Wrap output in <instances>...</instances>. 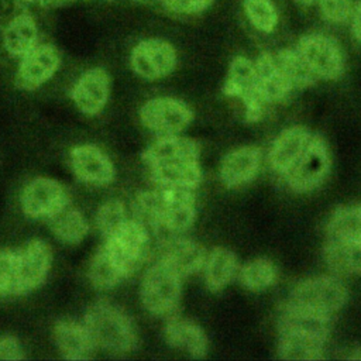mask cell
Returning <instances> with one entry per match:
<instances>
[{"label": "cell", "mask_w": 361, "mask_h": 361, "mask_svg": "<svg viewBox=\"0 0 361 361\" xmlns=\"http://www.w3.org/2000/svg\"><path fill=\"white\" fill-rule=\"evenodd\" d=\"M83 323L97 348L113 354L137 348L138 336L131 317L106 299H99L87 307Z\"/></svg>", "instance_id": "obj_1"}, {"label": "cell", "mask_w": 361, "mask_h": 361, "mask_svg": "<svg viewBox=\"0 0 361 361\" xmlns=\"http://www.w3.org/2000/svg\"><path fill=\"white\" fill-rule=\"evenodd\" d=\"M348 299L345 285L336 275H322L299 282L286 303L316 313L333 316L343 309Z\"/></svg>", "instance_id": "obj_2"}, {"label": "cell", "mask_w": 361, "mask_h": 361, "mask_svg": "<svg viewBox=\"0 0 361 361\" xmlns=\"http://www.w3.org/2000/svg\"><path fill=\"white\" fill-rule=\"evenodd\" d=\"M180 292L182 278L162 258L145 271L140 286L142 306L157 316L171 313L179 302Z\"/></svg>", "instance_id": "obj_3"}, {"label": "cell", "mask_w": 361, "mask_h": 361, "mask_svg": "<svg viewBox=\"0 0 361 361\" xmlns=\"http://www.w3.org/2000/svg\"><path fill=\"white\" fill-rule=\"evenodd\" d=\"M103 244L107 247L124 278H128L148 258L151 237L141 223L134 217H128L113 234L104 238Z\"/></svg>", "instance_id": "obj_4"}, {"label": "cell", "mask_w": 361, "mask_h": 361, "mask_svg": "<svg viewBox=\"0 0 361 361\" xmlns=\"http://www.w3.org/2000/svg\"><path fill=\"white\" fill-rule=\"evenodd\" d=\"M295 49L319 80H336L344 72V54L340 44L320 32H310L299 38Z\"/></svg>", "instance_id": "obj_5"}, {"label": "cell", "mask_w": 361, "mask_h": 361, "mask_svg": "<svg viewBox=\"0 0 361 361\" xmlns=\"http://www.w3.org/2000/svg\"><path fill=\"white\" fill-rule=\"evenodd\" d=\"M330 152L323 137L310 135L303 152L285 173L289 189L306 193L320 186L330 169Z\"/></svg>", "instance_id": "obj_6"}, {"label": "cell", "mask_w": 361, "mask_h": 361, "mask_svg": "<svg viewBox=\"0 0 361 361\" xmlns=\"http://www.w3.org/2000/svg\"><path fill=\"white\" fill-rule=\"evenodd\" d=\"M52 267V248L39 238L30 240L16 250L13 295H27L39 288Z\"/></svg>", "instance_id": "obj_7"}, {"label": "cell", "mask_w": 361, "mask_h": 361, "mask_svg": "<svg viewBox=\"0 0 361 361\" xmlns=\"http://www.w3.org/2000/svg\"><path fill=\"white\" fill-rule=\"evenodd\" d=\"M178 63L175 47L158 37L141 39L130 54L133 72L145 80H158L172 73Z\"/></svg>", "instance_id": "obj_8"}, {"label": "cell", "mask_w": 361, "mask_h": 361, "mask_svg": "<svg viewBox=\"0 0 361 361\" xmlns=\"http://www.w3.org/2000/svg\"><path fill=\"white\" fill-rule=\"evenodd\" d=\"M223 93L228 97H238L244 104V117L248 123L261 120L264 102L255 89L254 61L237 55L230 61L223 83Z\"/></svg>", "instance_id": "obj_9"}, {"label": "cell", "mask_w": 361, "mask_h": 361, "mask_svg": "<svg viewBox=\"0 0 361 361\" xmlns=\"http://www.w3.org/2000/svg\"><path fill=\"white\" fill-rule=\"evenodd\" d=\"M141 123L159 135H172L183 131L193 120L192 109L175 97H154L140 109Z\"/></svg>", "instance_id": "obj_10"}, {"label": "cell", "mask_w": 361, "mask_h": 361, "mask_svg": "<svg viewBox=\"0 0 361 361\" xmlns=\"http://www.w3.org/2000/svg\"><path fill=\"white\" fill-rule=\"evenodd\" d=\"M20 203L25 216L31 219H49L69 204V195L56 179L38 176L24 186Z\"/></svg>", "instance_id": "obj_11"}, {"label": "cell", "mask_w": 361, "mask_h": 361, "mask_svg": "<svg viewBox=\"0 0 361 361\" xmlns=\"http://www.w3.org/2000/svg\"><path fill=\"white\" fill-rule=\"evenodd\" d=\"M61 66V54L52 44H37L21 56L14 82L21 90H35L47 83Z\"/></svg>", "instance_id": "obj_12"}, {"label": "cell", "mask_w": 361, "mask_h": 361, "mask_svg": "<svg viewBox=\"0 0 361 361\" xmlns=\"http://www.w3.org/2000/svg\"><path fill=\"white\" fill-rule=\"evenodd\" d=\"M69 165L75 176L90 186H107L116 176L110 158L93 144L73 147L69 151Z\"/></svg>", "instance_id": "obj_13"}, {"label": "cell", "mask_w": 361, "mask_h": 361, "mask_svg": "<svg viewBox=\"0 0 361 361\" xmlns=\"http://www.w3.org/2000/svg\"><path fill=\"white\" fill-rule=\"evenodd\" d=\"M111 79L104 68H90L83 72L71 90L76 109L86 116H97L110 96Z\"/></svg>", "instance_id": "obj_14"}, {"label": "cell", "mask_w": 361, "mask_h": 361, "mask_svg": "<svg viewBox=\"0 0 361 361\" xmlns=\"http://www.w3.org/2000/svg\"><path fill=\"white\" fill-rule=\"evenodd\" d=\"M161 258L173 268V271L183 279L200 271L206 262L207 251L204 247L190 238L172 235L162 244Z\"/></svg>", "instance_id": "obj_15"}, {"label": "cell", "mask_w": 361, "mask_h": 361, "mask_svg": "<svg viewBox=\"0 0 361 361\" xmlns=\"http://www.w3.org/2000/svg\"><path fill=\"white\" fill-rule=\"evenodd\" d=\"M199 152L200 148L197 141L172 134L159 135V138H157L142 151L141 158L142 162L151 169L185 159H199Z\"/></svg>", "instance_id": "obj_16"}, {"label": "cell", "mask_w": 361, "mask_h": 361, "mask_svg": "<svg viewBox=\"0 0 361 361\" xmlns=\"http://www.w3.org/2000/svg\"><path fill=\"white\" fill-rule=\"evenodd\" d=\"M54 341L65 360H90L97 348L85 323L73 319H59L52 330Z\"/></svg>", "instance_id": "obj_17"}, {"label": "cell", "mask_w": 361, "mask_h": 361, "mask_svg": "<svg viewBox=\"0 0 361 361\" xmlns=\"http://www.w3.org/2000/svg\"><path fill=\"white\" fill-rule=\"evenodd\" d=\"M255 73V89L267 103H276L283 100L293 89L281 69L275 54L262 52L254 61Z\"/></svg>", "instance_id": "obj_18"}, {"label": "cell", "mask_w": 361, "mask_h": 361, "mask_svg": "<svg viewBox=\"0 0 361 361\" xmlns=\"http://www.w3.org/2000/svg\"><path fill=\"white\" fill-rule=\"evenodd\" d=\"M261 149L254 145H244L227 152L221 162L219 175L224 186L237 188L255 178L261 165Z\"/></svg>", "instance_id": "obj_19"}, {"label": "cell", "mask_w": 361, "mask_h": 361, "mask_svg": "<svg viewBox=\"0 0 361 361\" xmlns=\"http://www.w3.org/2000/svg\"><path fill=\"white\" fill-rule=\"evenodd\" d=\"M310 133L303 126H292L279 133L269 149V164L274 171L285 175L303 152Z\"/></svg>", "instance_id": "obj_20"}, {"label": "cell", "mask_w": 361, "mask_h": 361, "mask_svg": "<svg viewBox=\"0 0 361 361\" xmlns=\"http://www.w3.org/2000/svg\"><path fill=\"white\" fill-rule=\"evenodd\" d=\"M164 337L171 347L186 350L192 358L200 360L207 355L209 338L203 329L189 319L176 316L169 319L164 329Z\"/></svg>", "instance_id": "obj_21"}, {"label": "cell", "mask_w": 361, "mask_h": 361, "mask_svg": "<svg viewBox=\"0 0 361 361\" xmlns=\"http://www.w3.org/2000/svg\"><path fill=\"white\" fill-rule=\"evenodd\" d=\"M38 24L32 14L20 11L13 16L3 28L1 41L8 55L21 58L38 44Z\"/></svg>", "instance_id": "obj_22"}, {"label": "cell", "mask_w": 361, "mask_h": 361, "mask_svg": "<svg viewBox=\"0 0 361 361\" xmlns=\"http://www.w3.org/2000/svg\"><path fill=\"white\" fill-rule=\"evenodd\" d=\"M278 333V358L289 361H317L324 358L326 338L295 330H279Z\"/></svg>", "instance_id": "obj_23"}, {"label": "cell", "mask_w": 361, "mask_h": 361, "mask_svg": "<svg viewBox=\"0 0 361 361\" xmlns=\"http://www.w3.org/2000/svg\"><path fill=\"white\" fill-rule=\"evenodd\" d=\"M323 257L327 268L336 276H353L361 274V243L327 240Z\"/></svg>", "instance_id": "obj_24"}, {"label": "cell", "mask_w": 361, "mask_h": 361, "mask_svg": "<svg viewBox=\"0 0 361 361\" xmlns=\"http://www.w3.org/2000/svg\"><path fill=\"white\" fill-rule=\"evenodd\" d=\"M155 186H180L196 189L202 179L199 159H185L149 169Z\"/></svg>", "instance_id": "obj_25"}, {"label": "cell", "mask_w": 361, "mask_h": 361, "mask_svg": "<svg viewBox=\"0 0 361 361\" xmlns=\"http://www.w3.org/2000/svg\"><path fill=\"white\" fill-rule=\"evenodd\" d=\"M237 257L235 254L224 247L213 248L203 265L204 282L210 292L223 290L237 272Z\"/></svg>", "instance_id": "obj_26"}, {"label": "cell", "mask_w": 361, "mask_h": 361, "mask_svg": "<svg viewBox=\"0 0 361 361\" xmlns=\"http://www.w3.org/2000/svg\"><path fill=\"white\" fill-rule=\"evenodd\" d=\"M52 234L65 244H79L89 233V223L78 209L66 204L47 219Z\"/></svg>", "instance_id": "obj_27"}, {"label": "cell", "mask_w": 361, "mask_h": 361, "mask_svg": "<svg viewBox=\"0 0 361 361\" xmlns=\"http://www.w3.org/2000/svg\"><path fill=\"white\" fill-rule=\"evenodd\" d=\"M329 240L361 243V204L337 207L327 223Z\"/></svg>", "instance_id": "obj_28"}, {"label": "cell", "mask_w": 361, "mask_h": 361, "mask_svg": "<svg viewBox=\"0 0 361 361\" xmlns=\"http://www.w3.org/2000/svg\"><path fill=\"white\" fill-rule=\"evenodd\" d=\"M87 276L90 283L99 290L111 289L120 281L126 279L104 244H102L90 258Z\"/></svg>", "instance_id": "obj_29"}, {"label": "cell", "mask_w": 361, "mask_h": 361, "mask_svg": "<svg viewBox=\"0 0 361 361\" xmlns=\"http://www.w3.org/2000/svg\"><path fill=\"white\" fill-rule=\"evenodd\" d=\"M275 58L293 90L306 89L317 82L295 48L281 49L275 54Z\"/></svg>", "instance_id": "obj_30"}, {"label": "cell", "mask_w": 361, "mask_h": 361, "mask_svg": "<svg viewBox=\"0 0 361 361\" xmlns=\"http://www.w3.org/2000/svg\"><path fill=\"white\" fill-rule=\"evenodd\" d=\"M276 278L275 264L265 257L245 262L240 269V281L244 288L258 292L269 288Z\"/></svg>", "instance_id": "obj_31"}, {"label": "cell", "mask_w": 361, "mask_h": 361, "mask_svg": "<svg viewBox=\"0 0 361 361\" xmlns=\"http://www.w3.org/2000/svg\"><path fill=\"white\" fill-rule=\"evenodd\" d=\"M243 10L250 24L264 34H271L278 25V10L272 0H243Z\"/></svg>", "instance_id": "obj_32"}, {"label": "cell", "mask_w": 361, "mask_h": 361, "mask_svg": "<svg viewBox=\"0 0 361 361\" xmlns=\"http://www.w3.org/2000/svg\"><path fill=\"white\" fill-rule=\"evenodd\" d=\"M128 219L127 209L121 200L111 199L104 202L96 212L94 223L103 238L113 234Z\"/></svg>", "instance_id": "obj_33"}, {"label": "cell", "mask_w": 361, "mask_h": 361, "mask_svg": "<svg viewBox=\"0 0 361 361\" xmlns=\"http://www.w3.org/2000/svg\"><path fill=\"white\" fill-rule=\"evenodd\" d=\"M319 6L322 16L336 24H343L348 21L355 0H314Z\"/></svg>", "instance_id": "obj_34"}, {"label": "cell", "mask_w": 361, "mask_h": 361, "mask_svg": "<svg viewBox=\"0 0 361 361\" xmlns=\"http://www.w3.org/2000/svg\"><path fill=\"white\" fill-rule=\"evenodd\" d=\"M16 250L0 248V298L13 295Z\"/></svg>", "instance_id": "obj_35"}, {"label": "cell", "mask_w": 361, "mask_h": 361, "mask_svg": "<svg viewBox=\"0 0 361 361\" xmlns=\"http://www.w3.org/2000/svg\"><path fill=\"white\" fill-rule=\"evenodd\" d=\"M214 0H169L162 7L175 16H197L212 7Z\"/></svg>", "instance_id": "obj_36"}, {"label": "cell", "mask_w": 361, "mask_h": 361, "mask_svg": "<svg viewBox=\"0 0 361 361\" xmlns=\"http://www.w3.org/2000/svg\"><path fill=\"white\" fill-rule=\"evenodd\" d=\"M23 358L24 353L20 341L10 334L0 336V361H17Z\"/></svg>", "instance_id": "obj_37"}, {"label": "cell", "mask_w": 361, "mask_h": 361, "mask_svg": "<svg viewBox=\"0 0 361 361\" xmlns=\"http://www.w3.org/2000/svg\"><path fill=\"white\" fill-rule=\"evenodd\" d=\"M348 21H350V30L354 39L361 45V0L355 1Z\"/></svg>", "instance_id": "obj_38"}, {"label": "cell", "mask_w": 361, "mask_h": 361, "mask_svg": "<svg viewBox=\"0 0 361 361\" xmlns=\"http://www.w3.org/2000/svg\"><path fill=\"white\" fill-rule=\"evenodd\" d=\"M348 360H358V361H361V347L355 348V350L353 351V354L348 355Z\"/></svg>", "instance_id": "obj_39"}, {"label": "cell", "mask_w": 361, "mask_h": 361, "mask_svg": "<svg viewBox=\"0 0 361 361\" xmlns=\"http://www.w3.org/2000/svg\"><path fill=\"white\" fill-rule=\"evenodd\" d=\"M295 1L300 6H310V4L314 3V0H295Z\"/></svg>", "instance_id": "obj_40"}, {"label": "cell", "mask_w": 361, "mask_h": 361, "mask_svg": "<svg viewBox=\"0 0 361 361\" xmlns=\"http://www.w3.org/2000/svg\"><path fill=\"white\" fill-rule=\"evenodd\" d=\"M18 1H23V3H37L39 0H18Z\"/></svg>", "instance_id": "obj_41"}, {"label": "cell", "mask_w": 361, "mask_h": 361, "mask_svg": "<svg viewBox=\"0 0 361 361\" xmlns=\"http://www.w3.org/2000/svg\"><path fill=\"white\" fill-rule=\"evenodd\" d=\"M152 1H157V3H159L161 6H164L166 1H169V0H152Z\"/></svg>", "instance_id": "obj_42"}, {"label": "cell", "mask_w": 361, "mask_h": 361, "mask_svg": "<svg viewBox=\"0 0 361 361\" xmlns=\"http://www.w3.org/2000/svg\"><path fill=\"white\" fill-rule=\"evenodd\" d=\"M47 1H52V3H56V1H63V0H47Z\"/></svg>", "instance_id": "obj_43"}]
</instances>
